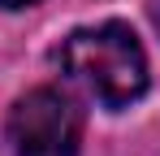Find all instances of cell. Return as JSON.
I'll return each instance as SVG.
<instances>
[{
  "label": "cell",
  "instance_id": "3957f363",
  "mask_svg": "<svg viewBox=\"0 0 160 156\" xmlns=\"http://www.w3.org/2000/svg\"><path fill=\"white\" fill-rule=\"evenodd\" d=\"M26 4H35V0H0V9H26Z\"/></svg>",
  "mask_w": 160,
  "mask_h": 156
},
{
  "label": "cell",
  "instance_id": "7a4b0ae2",
  "mask_svg": "<svg viewBox=\"0 0 160 156\" xmlns=\"http://www.w3.org/2000/svg\"><path fill=\"white\" fill-rule=\"evenodd\" d=\"M82 113L56 87H35L9 108L13 156H78Z\"/></svg>",
  "mask_w": 160,
  "mask_h": 156
},
{
  "label": "cell",
  "instance_id": "277c9868",
  "mask_svg": "<svg viewBox=\"0 0 160 156\" xmlns=\"http://www.w3.org/2000/svg\"><path fill=\"white\" fill-rule=\"evenodd\" d=\"M156 26H160V9H156Z\"/></svg>",
  "mask_w": 160,
  "mask_h": 156
},
{
  "label": "cell",
  "instance_id": "6da1fadb",
  "mask_svg": "<svg viewBox=\"0 0 160 156\" xmlns=\"http://www.w3.org/2000/svg\"><path fill=\"white\" fill-rule=\"evenodd\" d=\"M56 61L104 108H126L147 91V52L126 22H100L74 30L61 44Z\"/></svg>",
  "mask_w": 160,
  "mask_h": 156
}]
</instances>
